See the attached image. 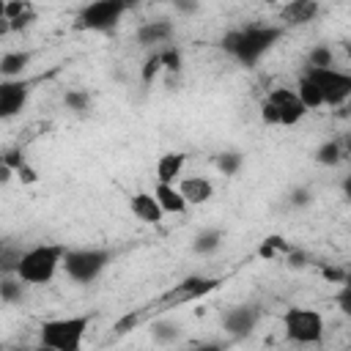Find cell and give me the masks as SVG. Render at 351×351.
Listing matches in <instances>:
<instances>
[{
    "mask_svg": "<svg viewBox=\"0 0 351 351\" xmlns=\"http://www.w3.org/2000/svg\"><path fill=\"white\" fill-rule=\"evenodd\" d=\"M282 36V27L274 25H247V27H236L228 30L219 41V47L236 58L241 66H255L261 55H266Z\"/></svg>",
    "mask_w": 351,
    "mask_h": 351,
    "instance_id": "cell-1",
    "label": "cell"
},
{
    "mask_svg": "<svg viewBox=\"0 0 351 351\" xmlns=\"http://www.w3.org/2000/svg\"><path fill=\"white\" fill-rule=\"evenodd\" d=\"M63 252H66L63 244H38V247H30V250L22 252L14 274L22 282L44 285V282H49L55 277L58 266L63 263Z\"/></svg>",
    "mask_w": 351,
    "mask_h": 351,
    "instance_id": "cell-2",
    "label": "cell"
},
{
    "mask_svg": "<svg viewBox=\"0 0 351 351\" xmlns=\"http://www.w3.org/2000/svg\"><path fill=\"white\" fill-rule=\"evenodd\" d=\"M90 318L88 315H71V318H52L41 324V346L55 351H77L82 346L85 329Z\"/></svg>",
    "mask_w": 351,
    "mask_h": 351,
    "instance_id": "cell-3",
    "label": "cell"
},
{
    "mask_svg": "<svg viewBox=\"0 0 351 351\" xmlns=\"http://www.w3.org/2000/svg\"><path fill=\"white\" fill-rule=\"evenodd\" d=\"M282 326L291 343L299 346H315L324 337V318L318 310L310 307H291L282 315Z\"/></svg>",
    "mask_w": 351,
    "mask_h": 351,
    "instance_id": "cell-4",
    "label": "cell"
},
{
    "mask_svg": "<svg viewBox=\"0 0 351 351\" xmlns=\"http://www.w3.org/2000/svg\"><path fill=\"white\" fill-rule=\"evenodd\" d=\"M261 112H263V121H266V123L293 126V123L302 121V115L307 112V107L299 101L296 90H291V88H274V90L266 96Z\"/></svg>",
    "mask_w": 351,
    "mask_h": 351,
    "instance_id": "cell-5",
    "label": "cell"
},
{
    "mask_svg": "<svg viewBox=\"0 0 351 351\" xmlns=\"http://www.w3.org/2000/svg\"><path fill=\"white\" fill-rule=\"evenodd\" d=\"M129 0H93L88 3L77 19H74V27L77 30H110L118 25V19L129 11Z\"/></svg>",
    "mask_w": 351,
    "mask_h": 351,
    "instance_id": "cell-6",
    "label": "cell"
},
{
    "mask_svg": "<svg viewBox=\"0 0 351 351\" xmlns=\"http://www.w3.org/2000/svg\"><path fill=\"white\" fill-rule=\"evenodd\" d=\"M110 258L112 255L107 250H66L60 266L74 282H93L104 271Z\"/></svg>",
    "mask_w": 351,
    "mask_h": 351,
    "instance_id": "cell-7",
    "label": "cell"
},
{
    "mask_svg": "<svg viewBox=\"0 0 351 351\" xmlns=\"http://www.w3.org/2000/svg\"><path fill=\"white\" fill-rule=\"evenodd\" d=\"M304 74L315 82V88L321 90V101L329 107H337L351 96V77L346 71H337L332 66H307Z\"/></svg>",
    "mask_w": 351,
    "mask_h": 351,
    "instance_id": "cell-8",
    "label": "cell"
},
{
    "mask_svg": "<svg viewBox=\"0 0 351 351\" xmlns=\"http://www.w3.org/2000/svg\"><path fill=\"white\" fill-rule=\"evenodd\" d=\"M219 285L217 277H200V274H192L186 280H181L176 288H170L159 302L162 307H176V304H186V302H195L200 296H206L208 291H214Z\"/></svg>",
    "mask_w": 351,
    "mask_h": 351,
    "instance_id": "cell-9",
    "label": "cell"
},
{
    "mask_svg": "<svg viewBox=\"0 0 351 351\" xmlns=\"http://www.w3.org/2000/svg\"><path fill=\"white\" fill-rule=\"evenodd\" d=\"M261 318V310L252 307V304H239V307H230L225 315H222V329L230 335V337H247L255 324Z\"/></svg>",
    "mask_w": 351,
    "mask_h": 351,
    "instance_id": "cell-10",
    "label": "cell"
},
{
    "mask_svg": "<svg viewBox=\"0 0 351 351\" xmlns=\"http://www.w3.org/2000/svg\"><path fill=\"white\" fill-rule=\"evenodd\" d=\"M27 93H30V85L25 80H5L0 82V118H14L25 101H27Z\"/></svg>",
    "mask_w": 351,
    "mask_h": 351,
    "instance_id": "cell-11",
    "label": "cell"
},
{
    "mask_svg": "<svg viewBox=\"0 0 351 351\" xmlns=\"http://www.w3.org/2000/svg\"><path fill=\"white\" fill-rule=\"evenodd\" d=\"M176 189L181 192V197L186 200V206H189V203H192V206H203V203H206V200L214 195V186H211V181H206V178H200V176H192V178H181Z\"/></svg>",
    "mask_w": 351,
    "mask_h": 351,
    "instance_id": "cell-12",
    "label": "cell"
},
{
    "mask_svg": "<svg viewBox=\"0 0 351 351\" xmlns=\"http://www.w3.org/2000/svg\"><path fill=\"white\" fill-rule=\"evenodd\" d=\"M280 16L285 25H307L318 16V0H291Z\"/></svg>",
    "mask_w": 351,
    "mask_h": 351,
    "instance_id": "cell-13",
    "label": "cell"
},
{
    "mask_svg": "<svg viewBox=\"0 0 351 351\" xmlns=\"http://www.w3.org/2000/svg\"><path fill=\"white\" fill-rule=\"evenodd\" d=\"M132 214L137 219L148 222V225H156V222H162V214L165 211L159 208L154 192H137V195H132Z\"/></svg>",
    "mask_w": 351,
    "mask_h": 351,
    "instance_id": "cell-14",
    "label": "cell"
},
{
    "mask_svg": "<svg viewBox=\"0 0 351 351\" xmlns=\"http://www.w3.org/2000/svg\"><path fill=\"white\" fill-rule=\"evenodd\" d=\"M3 19H8L11 30H22L36 19V11L30 5V0H5V14Z\"/></svg>",
    "mask_w": 351,
    "mask_h": 351,
    "instance_id": "cell-15",
    "label": "cell"
},
{
    "mask_svg": "<svg viewBox=\"0 0 351 351\" xmlns=\"http://www.w3.org/2000/svg\"><path fill=\"white\" fill-rule=\"evenodd\" d=\"M184 162H186V154H178V151L162 154L159 162H156V178L162 184H176L181 170H184Z\"/></svg>",
    "mask_w": 351,
    "mask_h": 351,
    "instance_id": "cell-16",
    "label": "cell"
},
{
    "mask_svg": "<svg viewBox=\"0 0 351 351\" xmlns=\"http://www.w3.org/2000/svg\"><path fill=\"white\" fill-rule=\"evenodd\" d=\"M154 197H156V203L165 214H184V208H186V200L181 197L176 184H162L159 181L156 189H154Z\"/></svg>",
    "mask_w": 351,
    "mask_h": 351,
    "instance_id": "cell-17",
    "label": "cell"
},
{
    "mask_svg": "<svg viewBox=\"0 0 351 351\" xmlns=\"http://www.w3.org/2000/svg\"><path fill=\"white\" fill-rule=\"evenodd\" d=\"M173 36V25L167 19H156V22H145L140 30H137V41L143 47H151V44H162Z\"/></svg>",
    "mask_w": 351,
    "mask_h": 351,
    "instance_id": "cell-18",
    "label": "cell"
},
{
    "mask_svg": "<svg viewBox=\"0 0 351 351\" xmlns=\"http://www.w3.org/2000/svg\"><path fill=\"white\" fill-rule=\"evenodd\" d=\"M296 96H299V101L307 107V110H315V107H321L324 101H321V90L315 88V82L302 71L299 74V82H296Z\"/></svg>",
    "mask_w": 351,
    "mask_h": 351,
    "instance_id": "cell-19",
    "label": "cell"
},
{
    "mask_svg": "<svg viewBox=\"0 0 351 351\" xmlns=\"http://www.w3.org/2000/svg\"><path fill=\"white\" fill-rule=\"evenodd\" d=\"M27 63H30V52H5L0 58V74L3 77H19Z\"/></svg>",
    "mask_w": 351,
    "mask_h": 351,
    "instance_id": "cell-20",
    "label": "cell"
},
{
    "mask_svg": "<svg viewBox=\"0 0 351 351\" xmlns=\"http://www.w3.org/2000/svg\"><path fill=\"white\" fill-rule=\"evenodd\" d=\"M222 244V230H217V228H211V230H203V233H197V239H195V252H214L217 247Z\"/></svg>",
    "mask_w": 351,
    "mask_h": 351,
    "instance_id": "cell-21",
    "label": "cell"
},
{
    "mask_svg": "<svg viewBox=\"0 0 351 351\" xmlns=\"http://www.w3.org/2000/svg\"><path fill=\"white\" fill-rule=\"evenodd\" d=\"M22 252L11 244H3L0 241V274H8V271H16V263H19Z\"/></svg>",
    "mask_w": 351,
    "mask_h": 351,
    "instance_id": "cell-22",
    "label": "cell"
},
{
    "mask_svg": "<svg viewBox=\"0 0 351 351\" xmlns=\"http://www.w3.org/2000/svg\"><path fill=\"white\" fill-rule=\"evenodd\" d=\"M0 299L3 302H19L22 299V280H11V277H3L0 274Z\"/></svg>",
    "mask_w": 351,
    "mask_h": 351,
    "instance_id": "cell-23",
    "label": "cell"
},
{
    "mask_svg": "<svg viewBox=\"0 0 351 351\" xmlns=\"http://www.w3.org/2000/svg\"><path fill=\"white\" fill-rule=\"evenodd\" d=\"M343 159V148H340V143H324L321 148H318V154H315V162H321V165H337Z\"/></svg>",
    "mask_w": 351,
    "mask_h": 351,
    "instance_id": "cell-24",
    "label": "cell"
},
{
    "mask_svg": "<svg viewBox=\"0 0 351 351\" xmlns=\"http://www.w3.org/2000/svg\"><path fill=\"white\" fill-rule=\"evenodd\" d=\"M263 258H274V252H291V244H285V239H280V236H269L263 244H261V250H258Z\"/></svg>",
    "mask_w": 351,
    "mask_h": 351,
    "instance_id": "cell-25",
    "label": "cell"
},
{
    "mask_svg": "<svg viewBox=\"0 0 351 351\" xmlns=\"http://www.w3.org/2000/svg\"><path fill=\"white\" fill-rule=\"evenodd\" d=\"M217 167L225 173V176H233L239 167H241V154H233V151H225L217 156Z\"/></svg>",
    "mask_w": 351,
    "mask_h": 351,
    "instance_id": "cell-26",
    "label": "cell"
},
{
    "mask_svg": "<svg viewBox=\"0 0 351 351\" xmlns=\"http://www.w3.org/2000/svg\"><path fill=\"white\" fill-rule=\"evenodd\" d=\"M66 107H71V110L82 112V110H88V107H90V96H88L85 90H69V93H66Z\"/></svg>",
    "mask_w": 351,
    "mask_h": 351,
    "instance_id": "cell-27",
    "label": "cell"
},
{
    "mask_svg": "<svg viewBox=\"0 0 351 351\" xmlns=\"http://www.w3.org/2000/svg\"><path fill=\"white\" fill-rule=\"evenodd\" d=\"M159 58H162V69H167V71H178V69H181V52H178L176 47L162 49Z\"/></svg>",
    "mask_w": 351,
    "mask_h": 351,
    "instance_id": "cell-28",
    "label": "cell"
},
{
    "mask_svg": "<svg viewBox=\"0 0 351 351\" xmlns=\"http://www.w3.org/2000/svg\"><path fill=\"white\" fill-rule=\"evenodd\" d=\"M159 71H162V58H159V52H154V55H151V58L145 60V66H143L140 77H143V82L148 85V82H151V80H154V77H156Z\"/></svg>",
    "mask_w": 351,
    "mask_h": 351,
    "instance_id": "cell-29",
    "label": "cell"
},
{
    "mask_svg": "<svg viewBox=\"0 0 351 351\" xmlns=\"http://www.w3.org/2000/svg\"><path fill=\"white\" fill-rule=\"evenodd\" d=\"M307 66H332V49L329 47H315L307 55Z\"/></svg>",
    "mask_w": 351,
    "mask_h": 351,
    "instance_id": "cell-30",
    "label": "cell"
},
{
    "mask_svg": "<svg viewBox=\"0 0 351 351\" xmlns=\"http://www.w3.org/2000/svg\"><path fill=\"white\" fill-rule=\"evenodd\" d=\"M154 337L156 340H176L178 337V326L176 324H156L154 326Z\"/></svg>",
    "mask_w": 351,
    "mask_h": 351,
    "instance_id": "cell-31",
    "label": "cell"
},
{
    "mask_svg": "<svg viewBox=\"0 0 351 351\" xmlns=\"http://www.w3.org/2000/svg\"><path fill=\"white\" fill-rule=\"evenodd\" d=\"M0 162H3V165H8L11 170H16V167L25 162V156H22V151H16V148H14V151H5V154L0 156Z\"/></svg>",
    "mask_w": 351,
    "mask_h": 351,
    "instance_id": "cell-32",
    "label": "cell"
},
{
    "mask_svg": "<svg viewBox=\"0 0 351 351\" xmlns=\"http://www.w3.org/2000/svg\"><path fill=\"white\" fill-rule=\"evenodd\" d=\"M321 277L329 280V282H340V285L346 282V271L343 269H335V266H324L321 269Z\"/></svg>",
    "mask_w": 351,
    "mask_h": 351,
    "instance_id": "cell-33",
    "label": "cell"
},
{
    "mask_svg": "<svg viewBox=\"0 0 351 351\" xmlns=\"http://www.w3.org/2000/svg\"><path fill=\"white\" fill-rule=\"evenodd\" d=\"M14 176H19V181H25V184H33L38 176H36V170L27 165V162H22L16 170H14Z\"/></svg>",
    "mask_w": 351,
    "mask_h": 351,
    "instance_id": "cell-34",
    "label": "cell"
},
{
    "mask_svg": "<svg viewBox=\"0 0 351 351\" xmlns=\"http://www.w3.org/2000/svg\"><path fill=\"white\" fill-rule=\"evenodd\" d=\"M137 321H140V313H129V315H123V318L115 324V332H118V335H123V332H129Z\"/></svg>",
    "mask_w": 351,
    "mask_h": 351,
    "instance_id": "cell-35",
    "label": "cell"
},
{
    "mask_svg": "<svg viewBox=\"0 0 351 351\" xmlns=\"http://www.w3.org/2000/svg\"><path fill=\"white\" fill-rule=\"evenodd\" d=\"M337 304H340L343 313H351V285L343 282V288H340V293H337Z\"/></svg>",
    "mask_w": 351,
    "mask_h": 351,
    "instance_id": "cell-36",
    "label": "cell"
},
{
    "mask_svg": "<svg viewBox=\"0 0 351 351\" xmlns=\"http://www.w3.org/2000/svg\"><path fill=\"white\" fill-rule=\"evenodd\" d=\"M291 203H293V206H304V203H310V189H296L293 197H291Z\"/></svg>",
    "mask_w": 351,
    "mask_h": 351,
    "instance_id": "cell-37",
    "label": "cell"
},
{
    "mask_svg": "<svg viewBox=\"0 0 351 351\" xmlns=\"http://www.w3.org/2000/svg\"><path fill=\"white\" fill-rule=\"evenodd\" d=\"M176 8L184 14H192V11H197V0H176Z\"/></svg>",
    "mask_w": 351,
    "mask_h": 351,
    "instance_id": "cell-38",
    "label": "cell"
},
{
    "mask_svg": "<svg viewBox=\"0 0 351 351\" xmlns=\"http://www.w3.org/2000/svg\"><path fill=\"white\" fill-rule=\"evenodd\" d=\"M11 176H14V170H11L8 165H3V162H0V181H8Z\"/></svg>",
    "mask_w": 351,
    "mask_h": 351,
    "instance_id": "cell-39",
    "label": "cell"
},
{
    "mask_svg": "<svg viewBox=\"0 0 351 351\" xmlns=\"http://www.w3.org/2000/svg\"><path fill=\"white\" fill-rule=\"evenodd\" d=\"M3 14H5V0H0V19H3Z\"/></svg>",
    "mask_w": 351,
    "mask_h": 351,
    "instance_id": "cell-40",
    "label": "cell"
},
{
    "mask_svg": "<svg viewBox=\"0 0 351 351\" xmlns=\"http://www.w3.org/2000/svg\"><path fill=\"white\" fill-rule=\"evenodd\" d=\"M134 3H137V0H129V5H134Z\"/></svg>",
    "mask_w": 351,
    "mask_h": 351,
    "instance_id": "cell-41",
    "label": "cell"
},
{
    "mask_svg": "<svg viewBox=\"0 0 351 351\" xmlns=\"http://www.w3.org/2000/svg\"><path fill=\"white\" fill-rule=\"evenodd\" d=\"M269 3H274V0H269Z\"/></svg>",
    "mask_w": 351,
    "mask_h": 351,
    "instance_id": "cell-42",
    "label": "cell"
}]
</instances>
